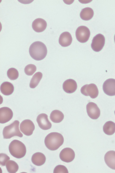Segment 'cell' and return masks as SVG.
Segmentation results:
<instances>
[{"label":"cell","instance_id":"cell-21","mask_svg":"<svg viewBox=\"0 0 115 173\" xmlns=\"http://www.w3.org/2000/svg\"><path fill=\"white\" fill-rule=\"evenodd\" d=\"M94 14L93 9L90 7H87L82 9L80 16L82 20H89L93 17Z\"/></svg>","mask_w":115,"mask_h":173},{"label":"cell","instance_id":"cell-24","mask_svg":"<svg viewBox=\"0 0 115 173\" xmlns=\"http://www.w3.org/2000/svg\"><path fill=\"white\" fill-rule=\"evenodd\" d=\"M6 166L8 172L15 173L18 171L19 166L14 161L9 160L6 163Z\"/></svg>","mask_w":115,"mask_h":173},{"label":"cell","instance_id":"cell-8","mask_svg":"<svg viewBox=\"0 0 115 173\" xmlns=\"http://www.w3.org/2000/svg\"><path fill=\"white\" fill-rule=\"evenodd\" d=\"M20 129L25 135L29 136L32 135L35 128L33 122L30 119L23 121L20 125Z\"/></svg>","mask_w":115,"mask_h":173},{"label":"cell","instance_id":"cell-20","mask_svg":"<svg viewBox=\"0 0 115 173\" xmlns=\"http://www.w3.org/2000/svg\"><path fill=\"white\" fill-rule=\"evenodd\" d=\"M64 118L63 113L60 111L55 110L52 111L50 114V118L53 122L58 123L61 122Z\"/></svg>","mask_w":115,"mask_h":173},{"label":"cell","instance_id":"cell-12","mask_svg":"<svg viewBox=\"0 0 115 173\" xmlns=\"http://www.w3.org/2000/svg\"><path fill=\"white\" fill-rule=\"evenodd\" d=\"M36 121L39 127L43 130H49L52 127V124L48 120V115L45 114L41 113L39 115Z\"/></svg>","mask_w":115,"mask_h":173},{"label":"cell","instance_id":"cell-1","mask_svg":"<svg viewBox=\"0 0 115 173\" xmlns=\"http://www.w3.org/2000/svg\"><path fill=\"white\" fill-rule=\"evenodd\" d=\"M29 53L34 59L40 61L44 58L47 54L46 45L42 42L37 41L33 43L30 46Z\"/></svg>","mask_w":115,"mask_h":173},{"label":"cell","instance_id":"cell-16","mask_svg":"<svg viewBox=\"0 0 115 173\" xmlns=\"http://www.w3.org/2000/svg\"><path fill=\"white\" fill-rule=\"evenodd\" d=\"M72 38L70 33L68 32H65L60 35L59 43L60 45L63 47H67L71 44Z\"/></svg>","mask_w":115,"mask_h":173},{"label":"cell","instance_id":"cell-28","mask_svg":"<svg viewBox=\"0 0 115 173\" xmlns=\"http://www.w3.org/2000/svg\"><path fill=\"white\" fill-rule=\"evenodd\" d=\"M9 159V157L6 154L4 153L0 154V164L1 165H6V163Z\"/></svg>","mask_w":115,"mask_h":173},{"label":"cell","instance_id":"cell-29","mask_svg":"<svg viewBox=\"0 0 115 173\" xmlns=\"http://www.w3.org/2000/svg\"><path fill=\"white\" fill-rule=\"evenodd\" d=\"M114 42H115V35L114 36Z\"/></svg>","mask_w":115,"mask_h":173},{"label":"cell","instance_id":"cell-5","mask_svg":"<svg viewBox=\"0 0 115 173\" xmlns=\"http://www.w3.org/2000/svg\"><path fill=\"white\" fill-rule=\"evenodd\" d=\"M80 91L83 95L89 96L92 98H96L99 93L98 88L96 85L94 83L84 85L81 88Z\"/></svg>","mask_w":115,"mask_h":173},{"label":"cell","instance_id":"cell-10","mask_svg":"<svg viewBox=\"0 0 115 173\" xmlns=\"http://www.w3.org/2000/svg\"><path fill=\"white\" fill-rule=\"evenodd\" d=\"M103 89L104 93L108 96H115V79L109 78L103 83Z\"/></svg>","mask_w":115,"mask_h":173},{"label":"cell","instance_id":"cell-2","mask_svg":"<svg viewBox=\"0 0 115 173\" xmlns=\"http://www.w3.org/2000/svg\"><path fill=\"white\" fill-rule=\"evenodd\" d=\"M64 140L63 137L61 134L57 132H52L45 137L44 143L49 149L55 151L62 145Z\"/></svg>","mask_w":115,"mask_h":173},{"label":"cell","instance_id":"cell-22","mask_svg":"<svg viewBox=\"0 0 115 173\" xmlns=\"http://www.w3.org/2000/svg\"><path fill=\"white\" fill-rule=\"evenodd\" d=\"M104 132L108 135H111L115 132V123L111 121L105 123L103 127Z\"/></svg>","mask_w":115,"mask_h":173},{"label":"cell","instance_id":"cell-3","mask_svg":"<svg viewBox=\"0 0 115 173\" xmlns=\"http://www.w3.org/2000/svg\"><path fill=\"white\" fill-rule=\"evenodd\" d=\"M9 149L11 154L17 159L24 157L26 152L25 145L22 142L17 140H14L11 142L9 146Z\"/></svg>","mask_w":115,"mask_h":173},{"label":"cell","instance_id":"cell-17","mask_svg":"<svg viewBox=\"0 0 115 173\" xmlns=\"http://www.w3.org/2000/svg\"><path fill=\"white\" fill-rule=\"evenodd\" d=\"M104 160L109 167L115 170V151H108L105 154Z\"/></svg>","mask_w":115,"mask_h":173},{"label":"cell","instance_id":"cell-30","mask_svg":"<svg viewBox=\"0 0 115 173\" xmlns=\"http://www.w3.org/2000/svg\"><path fill=\"white\" fill-rule=\"evenodd\" d=\"M114 114H115V111H114Z\"/></svg>","mask_w":115,"mask_h":173},{"label":"cell","instance_id":"cell-15","mask_svg":"<svg viewBox=\"0 0 115 173\" xmlns=\"http://www.w3.org/2000/svg\"><path fill=\"white\" fill-rule=\"evenodd\" d=\"M32 26L33 29L35 32H41L46 29L47 23L43 19L38 18L33 21Z\"/></svg>","mask_w":115,"mask_h":173},{"label":"cell","instance_id":"cell-27","mask_svg":"<svg viewBox=\"0 0 115 173\" xmlns=\"http://www.w3.org/2000/svg\"><path fill=\"white\" fill-rule=\"evenodd\" d=\"M54 173H68V171L66 167L64 166L59 165L54 168Z\"/></svg>","mask_w":115,"mask_h":173},{"label":"cell","instance_id":"cell-9","mask_svg":"<svg viewBox=\"0 0 115 173\" xmlns=\"http://www.w3.org/2000/svg\"><path fill=\"white\" fill-rule=\"evenodd\" d=\"M86 109L88 116L92 119H96L100 115V110L97 105L93 102L88 103L86 106Z\"/></svg>","mask_w":115,"mask_h":173},{"label":"cell","instance_id":"cell-6","mask_svg":"<svg viewBox=\"0 0 115 173\" xmlns=\"http://www.w3.org/2000/svg\"><path fill=\"white\" fill-rule=\"evenodd\" d=\"M90 31L89 28L84 26L78 27L76 31V36L77 40L81 43L87 42L90 36Z\"/></svg>","mask_w":115,"mask_h":173},{"label":"cell","instance_id":"cell-18","mask_svg":"<svg viewBox=\"0 0 115 173\" xmlns=\"http://www.w3.org/2000/svg\"><path fill=\"white\" fill-rule=\"evenodd\" d=\"M46 160V157L44 154L39 152L33 154L31 157L32 163L37 166H41L44 164Z\"/></svg>","mask_w":115,"mask_h":173},{"label":"cell","instance_id":"cell-11","mask_svg":"<svg viewBox=\"0 0 115 173\" xmlns=\"http://www.w3.org/2000/svg\"><path fill=\"white\" fill-rule=\"evenodd\" d=\"M59 157L63 161L69 163L71 162L75 157V153L74 151L69 148L63 149L60 152Z\"/></svg>","mask_w":115,"mask_h":173},{"label":"cell","instance_id":"cell-25","mask_svg":"<svg viewBox=\"0 0 115 173\" xmlns=\"http://www.w3.org/2000/svg\"><path fill=\"white\" fill-rule=\"evenodd\" d=\"M7 75L8 78L12 80L17 79L19 76L18 70L15 68H11L7 71Z\"/></svg>","mask_w":115,"mask_h":173},{"label":"cell","instance_id":"cell-14","mask_svg":"<svg viewBox=\"0 0 115 173\" xmlns=\"http://www.w3.org/2000/svg\"><path fill=\"white\" fill-rule=\"evenodd\" d=\"M77 87L76 81L72 79H68L65 80L63 85V88L65 92L68 93H71L76 90Z\"/></svg>","mask_w":115,"mask_h":173},{"label":"cell","instance_id":"cell-4","mask_svg":"<svg viewBox=\"0 0 115 173\" xmlns=\"http://www.w3.org/2000/svg\"><path fill=\"white\" fill-rule=\"evenodd\" d=\"M19 122L15 120L10 125L5 126L3 131V135L4 139H10L14 136L21 138L23 135L19 129Z\"/></svg>","mask_w":115,"mask_h":173},{"label":"cell","instance_id":"cell-13","mask_svg":"<svg viewBox=\"0 0 115 173\" xmlns=\"http://www.w3.org/2000/svg\"><path fill=\"white\" fill-rule=\"evenodd\" d=\"M13 113L9 107H4L0 108V123H5L9 121L12 118Z\"/></svg>","mask_w":115,"mask_h":173},{"label":"cell","instance_id":"cell-23","mask_svg":"<svg viewBox=\"0 0 115 173\" xmlns=\"http://www.w3.org/2000/svg\"><path fill=\"white\" fill-rule=\"evenodd\" d=\"M42 75V73L39 72L33 75L30 81L29 84L30 88H34L37 86L41 79Z\"/></svg>","mask_w":115,"mask_h":173},{"label":"cell","instance_id":"cell-7","mask_svg":"<svg viewBox=\"0 0 115 173\" xmlns=\"http://www.w3.org/2000/svg\"><path fill=\"white\" fill-rule=\"evenodd\" d=\"M105 38L101 34H98L94 37L91 44L92 49L96 52L100 51L103 48L105 43Z\"/></svg>","mask_w":115,"mask_h":173},{"label":"cell","instance_id":"cell-26","mask_svg":"<svg viewBox=\"0 0 115 173\" xmlns=\"http://www.w3.org/2000/svg\"><path fill=\"white\" fill-rule=\"evenodd\" d=\"M36 67L34 64H30L26 65L24 69L25 74L29 76L32 75L36 71Z\"/></svg>","mask_w":115,"mask_h":173},{"label":"cell","instance_id":"cell-19","mask_svg":"<svg viewBox=\"0 0 115 173\" xmlns=\"http://www.w3.org/2000/svg\"><path fill=\"white\" fill-rule=\"evenodd\" d=\"M0 90L1 93L4 95L9 96L13 93L14 87L11 83L8 82H5L1 85Z\"/></svg>","mask_w":115,"mask_h":173}]
</instances>
